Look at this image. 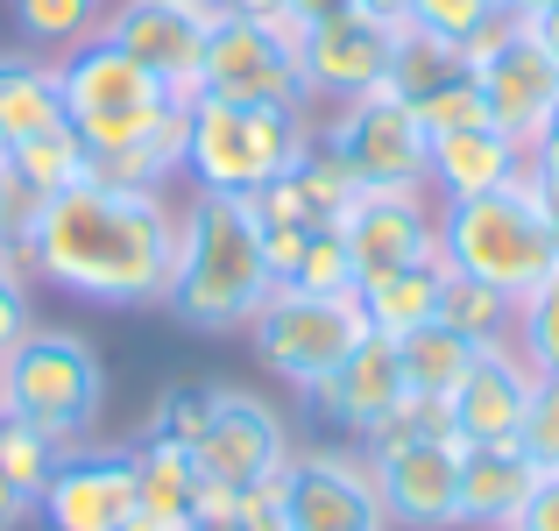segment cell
Wrapping results in <instances>:
<instances>
[{
	"label": "cell",
	"mask_w": 559,
	"mask_h": 531,
	"mask_svg": "<svg viewBox=\"0 0 559 531\" xmlns=\"http://www.w3.org/2000/svg\"><path fill=\"white\" fill-rule=\"evenodd\" d=\"M22 262L36 284L85 305H114V312L164 305L178 262V205L164 191H121L85 177L36 205Z\"/></svg>",
	"instance_id": "obj_1"
},
{
	"label": "cell",
	"mask_w": 559,
	"mask_h": 531,
	"mask_svg": "<svg viewBox=\"0 0 559 531\" xmlns=\"http://www.w3.org/2000/svg\"><path fill=\"white\" fill-rule=\"evenodd\" d=\"M276 276L262 256L255 199L241 191H191L178 205V262H170L164 312L191 333H248L270 305Z\"/></svg>",
	"instance_id": "obj_2"
},
{
	"label": "cell",
	"mask_w": 559,
	"mask_h": 531,
	"mask_svg": "<svg viewBox=\"0 0 559 531\" xmlns=\"http://www.w3.org/2000/svg\"><path fill=\"white\" fill-rule=\"evenodd\" d=\"M439 256H447L453 276H475V284L503 291V298L518 305L559 262V220L532 191V177H518V185H503V191L439 205Z\"/></svg>",
	"instance_id": "obj_3"
},
{
	"label": "cell",
	"mask_w": 559,
	"mask_h": 531,
	"mask_svg": "<svg viewBox=\"0 0 559 531\" xmlns=\"http://www.w3.org/2000/svg\"><path fill=\"white\" fill-rule=\"evenodd\" d=\"M305 107H255V99H185V185L191 191H241L255 199L276 185L312 142Z\"/></svg>",
	"instance_id": "obj_4"
},
{
	"label": "cell",
	"mask_w": 559,
	"mask_h": 531,
	"mask_svg": "<svg viewBox=\"0 0 559 531\" xmlns=\"http://www.w3.org/2000/svg\"><path fill=\"white\" fill-rule=\"evenodd\" d=\"M0 368H8V418L36 425L64 453L93 439L99 411H107V368H99V347L79 327H43L36 319Z\"/></svg>",
	"instance_id": "obj_5"
},
{
	"label": "cell",
	"mask_w": 559,
	"mask_h": 531,
	"mask_svg": "<svg viewBox=\"0 0 559 531\" xmlns=\"http://www.w3.org/2000/svg\"><path fill=\"white\" fill-rule=\"evenodd\" d=\"M57 99H64V121L85 135V150H114V142L156 128L164 114H178L185 99L170 93L156 71H142L121 43L99 28L93 43L57 57Z\"/></svg>",
	"instance_id": "obj_6"
},
{
	"label": "cell",
	"mask_w": 559,
	"mask_h": 531,
	"mask_svg": "<svg viewBox=\"0 0 559 531\" xmlns=\"http://www.w3.org/2000/svg\"><path fill=\"white\" fill-rule=\"evenodd\" d=\"M369 333V312H361V291H341V298H312V291H270L255 319H248V347L270 368L284 390H312L347 347Z\"/></svg>",
	"instance_id": "obj_7"
},
{
	"label": "cell",
	"mask_w": 559,
	"mask_h": 531,
	"mask_svg": "<svg viewBox=\"0 0 559 531\" xmlns=\"http://www.w3.org/2000/svg\"><path fill=\"white\" fill-rule=\"evenodd\" d=\"M461 50H467V71H475L481 99H489V121L510 142H532L559 107V57L546 50V36L532 22H518V14H496Z\"/></svg>",
	"instance_id": "obj_8"
},
{
	"label": "cell",
	"mask_w": 559,
	"mask_h": 531,
	"mask_svg": "<svg viewBox=\"0 0 559 531\" xmlns=\"http://www.w3.org/2000/svg\"><path fill=\"white\" fill-rule=\"evenodd\" d=\"M319 135L333 142L355 185H425V164H432V135H425L418 107H404L396 93H361L347 107H326L312 114Z\"/></svg>",
	"instance_id": "obj_9"
},
{
	"label": "cell",
	"mask_w": 559,
	"mask_h": 531,
	"mask_svg": "<svg viewBox=\"0 0 559 531\" xmlns=\"http://www.w3.org/2000/svg\"><path fill=\"white\" fill-rule=\"evenodd\" d=\"M199 93L205 99H255V107H305L298 22H213L205 64H199Z\"/></svg>",
	"instance_id": "obj_10"
},
{
	"label": "cell",
	"mask_w": 559,
	"mask_h": 531,
	"mask_svg": "<svg viewBox=\"0 0 559 531\" xmlns=\"http://www.w3.org/2000/svg\"><path fill=\"white\" fill-rule=\"evenodd\" d=\"M333 234L355 256V276L376 284L390 270H411V262L439 256V199L425 185H361L341 205Z\"/></svg>",
	"instance_id": "obj_11"
},
{
	"label": "cell",
	"mask_w": 559,
	"mask_h": 531,
	"mask_svg": "<svg viewBox=\"0 0 559 531\" xmlns=\"http://www.w3.org/2000/svg\"><path fill=\"white\" fill-rule=\"evenodd\" d=\"M290 531H390L376 461L361 447H298L284 468Z\"/></svg>",
	"instance_id": "obj_12"
},
{
	"label": "cell",
	"mask_w": 559,
	"mask_h": 531,
	"mask_svg": "<svg viewBox=\"0 0 559 531\" xmlns=\"http://www.w3.org/2000/svg\"><path fill=\"white\" fill-rule=\"evenodd\" d=\"M290 453H298V447H290L284 411H276L262 390H234V382H219V390H213V418H205L199 439H191V468H199L205 482L248 489V482H262V475H284Z\"/></svg>",
	"instance_id": "obj_13"
},
{
	"label": "cell",
	"mask_w": 559,
	"mask_h": 531,
	"mask_svg": "<svg viewBox=\"0 0 559 531\" xmlns=\"http://www.w3.org/2000/svg\"><path fill=\"white\" fill-rule=\"evenodd\" d=\"M382 64H390V28L369 22L361 8H341L326 22L298 28V79H305V107L312 114L376 93Z\"/></svg>",
	"instance_id": "obj_14"
},
{
	"label": "cell",
	"mask_w": 559,
	"mask_h": 531,
	"mask_svg": "<svg viewBox=\"0 0 559 531\" xmlns=\"http://www.w3.org/2000/svg\"><path fill=\"white\" fill-rule=\"evenodd\" d=\"M219 14L205 0H114L107 8V36L135 57L142 71L170 85L178 99L199 93V64H205V36Z\"/></svg>",
	"instance_id": "obj_15"
},
{
	"label": "cell",
	"mask_w": 559,
	"mask_h": 531,
	"mask_svg": "<svg viewBox=\"0 0 559 531\" xmlns=\"http://www.w3.org/2000/svg\"><path fill=\"white\" fill-rule=\"evenodd\" d=\"M369 461L390 531H461V439H404Z\"/></svg>",
	"instance_id": "obj_16"
},
{
	"label": "cell",
	"mask_w": 559,
	"mask_h": 531,
	"mask_svg": "<svg viewBox=\"0 0 559 531\" xmlns=\"http://www.w3.org/2000/svg\"><path fill=\"white\" fill-rule=\"evenodd\" d=\"M36 518L50 531H128L135 518V453L128 447H71L43 482Z\"/></svg>",
	"instance_id": "obj_17"
},
{
	"label": "cell",
	"mask_w": 559,
	"mask_h": 531,
	"mask_svg": "<svg viewBox=\"0 0 559 531\" xmlns=\"http://www.w3.org/2000/svg\"><path fill=\"white\" fill-rule=\"evenodd\" d=\"M396 397H404V368H396V341L390 333H361L355 347L341 354V362L326 368V376L305 390V411H312L326 433L341 439H369L382 418L396 411Z\"/></svg>",
	"instance_id": "obj_18"
},
{
	"label": "cell",
	"mask_w": 559,
	"mask_h": 531,
	"mask_svg": "<svg viewBox=\"0 0 559 531\" xmlns=\"http://www.w3.org/2000/svg\"><path fill=\"white\" fill-rule=\"evenodd\" d=\"M532 390H538V368L524 362L510 341L481 347L475 368L461 376V390L447 397L453 439H461V447H518L524 411H532Z\"/></svg>",
	"instance_id": "obj_19"
},
{
	"label": "cell",
	"mask_w": 559,
	"mask_h": 531,
	"mask_svg": "<svg viewBox=\"0 0 559 531\" xmlns=\"http://www.w3.org/2000/svg\"><path fill=\"white\" fill-rule=\"evenodd\" d=\"M355 170L333 156V142L312 128V142H305V156L290 164L276 185H262L255 191V220L262 227H305V234H319V227H333L341 220V205L355 199Z\"/></svg>",
	"instance_id": "obj_20"
},
{
	"label": "cell",
	"mask_w": 559,
	"mask_h": 531,
	"mask_svg": "<svg viewBox=\"0 0 559 531\" xmlns=\"http://www.w3.org/2000/svg\"><path fill=\"white\" fill-rule=\"evenodd\" d=\"M524 177V142H510L503 128H461V135H432V164H425V191L439 205L447 199H481Z\"/></svg>",
	"instance_id": "obj_21"
},
{
	"label": "cell",
	"mask_w": 559,
	"mask_h": 531,
	"mask_svg": "<svg viewBox=\"0 0 559 531\" xmlns=\"http://www.w3.org/2000/svg\"><path fill=\"white\" fill-rule=\"evenodd\" d=\"M538 468L524 447H461V531H510Z\"/></svg>",
	"instance_id": "obj_22"
},
{
	"label": "cell",
	"mask_w": 559,
	"mask_h": 531,
	"mask_svg": "<svg viewBox=\"0 0 559 531\" xmlns=\"http://www.w3.org/2000/svg\"><path fill=\"white\" fill-rule=\"evenodd\" d=\"M467 79V50L453 36H439V28L425 22H396L390 28V64H382V93H396L404 107H425V99L439 93V85Z\"/></svg>",
	"instance_id": "obj_23"
},
{
	"label": "cell",
	"mask_w": 559,
	"mask_h": 531,
	"mask_svg": "<svg viewBox=\"0 0 559 531\" xmlns=\"http://www.w3.org/2000/svg\"><path fill=\"white\" fill-rule=\"evenodd\" d=\"M93 177L99 185H121V191H170L185 185V107L164 114L156 128L114 142V150H93Z\"/></svg>",
	"instance_id": "obj_24"
},
{
	"label": "cell",
	"mask_w": 559,
	"mask_h": 531,
	"mask_svg": "<svg viewBox=\"0 0 559 531\" xmlns=\"http://www.w3.org/2000/svg\"><path fill=\"white\" fill-rule=\"evenodd\" d=\"M64 121V99H57V64L36 50H0V156L14 142L43 135V128Z\"/></svg>",
	"instance_id": "obj_25"
},
{
	"label": "cell",
	"mask_w": 559,
	"mask_h": 531,
	"mask_svg": "<svg viewBox=\"0 0 559 531\" xmlns=\"http://www.w3.org/2000/svg\"><path fill=\"white\" fill-rule=\"evenodd\" d=\"M439 298H447V256H425L411 270H390L376 284H361V312H369L376 333H411V327H432Z\"/></svg>",
	"instance_id": "obj_26"
},
{
	"label": "cell",
	"mask_w": 559,
	"mask_h": 531,
	"mask_svg": "<svg viewBox=\"0 0 559 531\" xmlns=\"http://www.w3.org/2000/svg\"><path fill=\"white\" fill-rule=\"evenodd\" d=\"M0 164H8V177L28 191V199H57V191H71V185L93 177V150H85V135L71 121H57V128H43V135L14 142Z\"/></svg>",
	"instance_id": "obj_27"
},
{
	"label": "cell",
	"mask_w": 559,
	"mask_h": 531,
	"mask_svg": "<svg viewBox=\"0 0 559 531\" xmlns=\"http://www.w3.org/2000/svg\"><path fill=\"white\" fill-rule=\"evenodd\" d=\"M475 354L481 347L467 341V333H453L447 319L396 333V368H404V390H418V397H453V390H461V376L475 368Z\"/></svg>",
	"instance_id": "obj_28"
},
{
	"label": "cell",
	"mask_w": 559,
	"mask_h": 531,
	"mask_svg": "<svg viewBox=\"0 0 559 531\" xmlns=\"http://www.w3.org/2000/svg\"><path fill=\"white\" fill-rule=\"evenodd\" d=\"M128 453H135V510H150V518H191V489H199L191 447H170V439L135 433Z\"/></svg>",
	"instance_id": "obj_29"
},
{
	"label": "cell",
	"mask_w": 559,
	"mask_h": 531,
	"mask_svg": "<svg viewBox=\"0 0 559 531\" xmlns=\"http://www.w3.org/2000/svg\"><path fill=\"white\" fill-rule=\"evenodd\" d=\"M107 8L114 0H14V28H22V43L36 57H64L79 50V43H93L99 28H107Z\"/></svg>",
	"instance_id": "obj_30"
},
{
	"label": "cell",
	"mask_w": 559,
	"mask_h": 531,
	"mask_svg": "<svg viewBox=\"0 0 559 531\" xmlns=\"http://www.w3.org/2000/svg\"><path fill=\"white\" fill-rule=\"evenodd\" d=\"M439 319H447L453 333H467L475 347H496V341H510V319H518V305H510L503 291L475 284V276H453V270H447V298H439Z\"/></svg>",
	"instance_id": "obj_31"
},
{
	"label": "cell",
	"mask_w": 559,
	"mask_h": 531,
	"mask_svg": "<svg viewBox=\"0 0 559 531\" xmlns=\"http://www.w3.org/2000/svg\"><path fill=\"white\" fill-rule=\"evenodd\" d=\"M510 347H518L524 362L538 368V376H552V368H559V262H552V270L518 298V319H510Z\"/></svg>",
	"instance_id": "obj_32"
},
{
	"label": "cell",
	"mask_w": 559,
	"mask_h": 531,
	"mask_svg": "<svg viewBox=\"0 0 559 531\" xmlns=\"http://www.w3.org/2000/svg\"><path fill=\"white\" fill-rule=\"evenodd\" d=\"M213 390H219V382H205V376H178L150 404L142 433H150V439H170V447H191V439L205 433V418H213Z\"/></svg>",
	"instance_id": "obj_33"
},
{
	"label": "cell",
	"mask_w": 559,
	"mask_h": 531,
	"mask_svg": "<svg viewBox=\"0 0 559 531\" xmlns=\"http://www.w3.org/2000/svg\"><path fill=\"white\" fill-rule=\"evenodd\" d=\"M276 291H312V298H341V291H361V276H355V256H347V241H341V234H333V227H319L312 241H305L298 270H290Z\"/></svg>",
	"instance_id": "obj_34"
},
{
	"label": "cell",
	"mask_w": 559,
	"mask_h": 531,
	"mask_svg": "<svg viewBox=\"0 0 559 531\" xmlns=\"http://www.w3.org/2000/svg\"><path fill=\"white\" fill-rule=\"evenodd\" d=\"M57 461H64V447H50L36 425L0 418V475H8V482H22L28 496H43V482L57 475Z\"/></svg>",
	"instance_id": "obj_35"
},
{
	"label": "cell",
	"mask_w": 559,
	"mask_h": 531,
	"mask_svg": "<svg viewBox=\"0 0 559 531\" xmlns=\"http://www.w3.org/2000/svg\"><path fill=\"white\" fill-rule=\"evenodd\" d=\"M404 439H453V411H447V397H418V390H404L390 418H382L376 433L361 439V453H376V447H404Z\"/></svg>",
	"instance_id": "obj_36"
},
{
	"label": "cell",
	"mask_w": 559,
	"mask_h": 531,
	"mask_svg": "<svg viewBox=\"0 0 559 531\" xmlns=\"http://www.w3.org/2000/svg\"><path fill=\"white\" fill-rule=\"evenodd\" d=\"M418 121H425V135H461V128H489V99H481L475 71H467V79H453V85H439V93L418 107Z\"/></svg>",
	"instance_id": "obj_37"
},
{
	"label": "cell",
	"mask_w": 559,
	"mask_h": 531,
	"mask_svg": "<svg viewBox=\"0 0 559 531\" xmlns=\"http://www.w3.org/2000/svg\"><path fill=\"white\" fill-rule=\"evenodd\" d=\"M518 447L532 453V468H538V475H559V368H552V376H538V390H532V411H524Z\"/></svg>",
	"instance_id": "obj_38"
},
{
	"label": "cell",
	"mask_w": 559,
	"mask_h": 531,
	"mask_svg": "<svg viewBox=\"0 0 559 531\" xmlns=\"http://www.w3.org/2000/svg\"><path fill=\"white\" fill-rule=\"evenodd\" d=\"M496 14H503V0H411L404 22H425V28H439V36L467 43L475 28H489Z\"/></svg>",
	"instance_id": "obj_39"
},
{
	"label": "cell",
	"mask_w": 559,
	"mask_h": 531,
	"mask_svg": "<svg viewBox=\"0 0 559 531\" xmlns=\"http://www.w3.org/2000/svg\"><path fill=\"white\" fill-rule=\"evenodd\" d=\"M28 284H36V276H28L14 256H0V362H8V347L36 327V291Z\"/></svg>",
	"instance_id": "obj_40"
},
{
	"label": "cell",
	"mask_w": 559,
	"mask_h": 531,
	"mask_svg": "<svg viewBox=\"0 0 559 531\" xmlns=\"http://www.w3.org/2000/svg\"><path fill=\"white\" fill-rule=\"evenodd\" d=\"M290 468V461H284ZM234 531H290V504H284V475H262L241 489L234 504Z\"/></svg>",
	"instance_id": "obj_41"
},
{
	"label": "cell",
	"mask_w": 559,
	"mask_h": 531,
	"mask_svg": "<svg viewBox=\"0 0 559 531\" xmlns=\"http://www.w3.org/2000/svg\"><path fill=\"white\" fill-rule=\"evenodd\" d=\"M524 177H532V191L552 205V220H559V107H552V121L524 142Z\"/></svg>",
	"instance_id": "obj_42"
},
{
	"label": "cell",
	"mask_w": 559,
	"mask_h": 531,
	"mask_svg": "<svg viewBox=\"0 0 559 531\" xmlns=\"http://www.w3.org/2000/svg\"><path fill=\"white\" fill-rule=\"evenodd\" d=\"M510 531H559V475H538V489L524 496V510H518Z\"/></svg>",
	"instance_id": "obj_43"
},
{
	"label": "cell",
	"mask_w": 559,
	"mask_h": 531,
	"mask_svg": "<svg viewBox=\"0 0 559 531\" xmlns=\"http://www.w3.org/2000/svg\"><path fill=\"white\" fill-rule=\"evenodd\" d=\"M219 22H290V0H205Z\"/></svg>",
	"instance_id": "obj_44"
},
{
	"label": "cell",
	"mask_w": 559,
	"mask_h": 531,
	"mask_svg": "<svg viewBox=\"0 0 559 531\" xmlns=\"http://www.w3.org/2000/svg\"><path fill=\"white\" fill-rule=\"evenodd\" d=\"M28 518H36V496H28L22 482H8V475H0V531H22Z\"/></svg>",
	"instance_id": "obj_45"
},
{
	"label": "cell",
	"mask_w": 559,
	"mask_h": 531,
	"mask_svg": "<svg viewBox=\"0 0 559 531\" xmlns=\"http://www.w3.org/2000/svg\"><path fill=\"white\" fill-rule=\"evenodd\" d=\"M341 8H355V0H290V22H326V14H341Z\"/></svg>",
	"instance_id": "obj_46"
},
{
	"label": "cell",
	"mask_w": 559,
	"mask_h": 531,
	"mask_svg": "<svg viewBox=\"0 0 559 531\" xmlns=\"http://www.w3.org/2000/svg\"><path fill=\"white\" fill-rule=\"evenodd\" d=\"M355 8L369 14V22H382V28H396V22H404V14H411V0H355Z\"/></svg>",
	"instance_id": "obj_47"
},
{
	"label": "cell",
	"mask_w": 559,
	"mask_h": 531,
	"mask_svg": "<svg viewBox=\"0 0 559 531\" xmlns=\"http://www.w3.org/2000/svg\"><path fill=\"white\" fill-rule=\"evenodd\" d=\"M8 205H14V177H8V164H0V256H14V248H8ZM14 262H22V256H14Z\"/></svg>",
	"instance_id": "obj_48"
},
{
	"label": "cell",
	"mask_w": 559,
	"mask_h": 531,
	"mask_svg": "<svg viewBox=\"0 0 559 531\" xmlns=\"http://www.w3.org/2000/svg\"><path fill=\"white\" fill-rule=\"evenodd\" d=\"M546 8H559V0H503V14H518V22H538Z\"/></svg>",
	"instance_id": "obj_49"
},
{
	"label": "cell",
	"mask_w": 559,
	"mask_h": 531,
	"mask_svg": "<svg viewBox=\"0 0 559 531\" xmlns=\"http://www.w3.org/2000/svg\"><path fill=\"white\" fill-rule=\"evenodd\" d=\"M532 28H538V36H546V50L559 57V8H546V14H538V22H532Z\"/></svg>",
	"instance_id": "obj_50"
},
{
	"label": "cell",
	"mask_w": 559,
	"mask_h": 531,
	"mask_svg": "<svg viewBox=\"0 0 559 531\" xmlns=\"http://www.w3.org/2000/svg\"><path fill=\"white\" fill-rule=\"evenodd\" d=\"M0 418H8V368H0Z\"/></svg>",
	"instance_id": "obj_51"
},
{
	"label": "cell",
	"mask_w": 559,
	"mask_h": 531,
	"mask_svg": "<svg viewBox=\"0 0 559 531\" xmlns=\"http://www.w3.org/2000/svg\"><path fill=\"white\" fill-rule=\"evenodd\" d=\"M191 531H234V524H191Z\"/></svg>",
	"instance_id": "obj_52"
}]
</instances>
